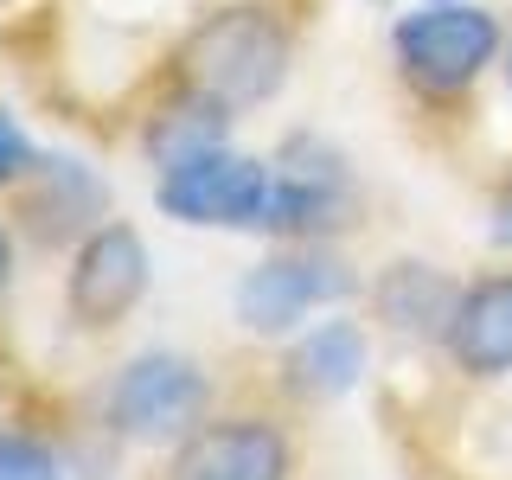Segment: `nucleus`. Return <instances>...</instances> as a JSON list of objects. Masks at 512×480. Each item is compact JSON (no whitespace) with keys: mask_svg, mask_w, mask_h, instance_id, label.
<instances>
[{"mask_svg":"<svg viewBox=\"0 0 512 480\" xmlns=\"http://www.w3.org/2000/svg\"><path fill=\"white\" fill-rule=\"evenodd\" d=\"M288 52H295L288 26L269 7H224L218 20H205L186 39L180 71H186V90L212 96L224 109H250L282 90Z\"/></svg>","mask_w":512,"mask_h":480,"instance_id":"1","label":"nucleus"},{"mask_svg":"<svg viewBox=\"0 0 512 480\" xmlns=\"http://www.w3.org/2000/svg\"><path fill=\"white\" fill-rule=\"evenodd\" d=\"M391 45H397L404 77H416V84L436 90V96H455L480 77V64H493L500 26H493V13L461 7V0H429L423 13H404V20H397Z\"/></svg>","mask_w":512,"mask_h":480,"instance_id":"2","label":"nucleus"},{"mask_svg":"<svg viewBox=\"0 0 512 480\" xmlns=\"http://www.w3.org/2000/svg\"><path fill=\"white\" fill-rule=\"evenodd\" d=\"M276 173L263 160H244L231 148H212L186 167L160 173V205L186 224H224V231H263Z\"/></svg>","mask_w":512,"mask_h":480,"instance_id":"3","label":"nucleus"},{"mask_svg":"<svg viewBox=\"0 0 512 480\" xmlns=\"http://www.w3.org/2000/svg\"><path fill=\"white\" fill-rule=\"evenodd\" d=\"M205 410V372L180 352H148L135 359L128 372L116 378L109 391V416L128 442H173V436H192Z\"/></svg>","mask_w":512,"mask_h":480,"instance_id":"4","label":"nucleus"},{"mask_svg":"<svg viewBox=\"0 0 512 480\" xmlns=\"http://www.w3.org/2000/svg\"><path fill=\"white\" fill-rule=\"evenodd\" d=\"M141 295H148V244L128 224L90 231V244L77 250V269H71V314L84 327H116Z\"/></svg>","mask_w":512,"mask_h":480,"instance_id":"5","label":"nucleus"},{"mask_svg":"<svg viewBox=\"0 0 512 480\" xmlns=\"http://www.w3.org/2000/svg\"><path fill=\"white\" fill-rule=\"evenodd\" d=\"M346 212H352V186H346L340 154H327L320 141H295V148H288V167L276 173V192H269L263 231L320 237V231H340Z\"/></svg>","mask_w":512,"mask_h":480,"instance_id":"6","label":"nucleus"},{"mask_svg":"<svg viewBox=\"0 0 512 480\" xmlns=\"http://www.w3.org/2000/svg\"><path fill=\"white\" fill-rule=\"evenodd\" d=\"M173 480H288V442L276 423H212L192 429L173 455Z\"/></svg>","mask_w":512,"mask_h":480,"instance_id":"7","label":"nucleus"},{"mask_svg":"<svg viewBox=\"0 0 512 480\" xmlns=\"http://www.w3.org/2000/svg\"><path fill=\"white\" fill-rule=\"evenodd\" d=\"M340 295H346V276L333 263H320V256H269L237 288V314H244L250 333H288L308 308H327Z\"/></svg>","mask_w":512,"mask_h":480,"instance_id":"8","label":"nucleus"},{"mask_svg":"<svg viewBox=\"0 0 512 480\" xmlns=\"http://www.w3.org/2000/svg\"><path fill=\"white\" fill-rule=\"evenodd\" d=\"M448 352L474 378L512 372V276H487L461 295L455 320H448Z\"/></svg>","mask_w":512,"mask_h":480,"instance_id":"9","label":"nucleus"},{"mask_svg":"<svg viewBox=\"0 0 512 480\" xmlns=\"http://www.w3.org/2000/svg\"><path fill=\"white\" fill-rule=\"evenodd\" d=\"M461 308V288L436 276L429 263H397L378 276V320H391L397 333H416V340H448V320Z\"/></svg>","mask_w":512,"mask_h":480,"instance_id":"10","label":"nucleus"},{"mask_svg":"<svg viewBox=\"0 0 512 480\" xmlns=\"http://www.w3.org/2000/svg\"><path fill=\"white\" fill-rule=\"evenodd\" d=\"M365 372V340L352 320H327L288 352V391L295 397H340Z\"/></svg>","mask_w":512,"mask_h":480,"instance_id":"11","label":"nucleus"},{"mask_svg":"<svg viewBox=\"0 0 512 480\" xmlns=\"http://www.w3.org/2000/svg\"><path fill=\"white\" fill-rule=\"evenodd\" d=\"M224 128H231V109L212 103V96H199V90H186L173 109H160V116H154V128H148V154L173 173V167H186V160L224 148Z\"/></svg>","mask_w":512,"mask_h":480,"instance_id":"12","label":"nucleus"},{"mask_svg":"<svg viewBox=\"0 0 512 480\" xmlns=\"http://www.w3.org/2000/svg\"><path fill=\"white\" fill-rule=\"evenodd\" d=\"M0 480H64L58 461L26 436H0Z\"/></svg>","mask_w":512,"mask_h":480,"instance_id":"13","label":"nucleus"},{"mask_svg":"<svg viewBox=\"0 0 512 480\" xmlns=\"http://www.w3.org/2000/svg\"><path fill=\"white\" fill-rule=\"evenodd\" d=\"M32 167V141H26V128L0 109V186L7 180H20V173Z\"/></svg>","mask_w":512,"mask_h":480,"instance_id":"14","label":"nucleus"},{"mask_svg":"<svg viewBox=\"0 0 512 480\" xmlns=\"http://www.w3.org/2000/svg\"><path fill=\"white\" fill-rule=\"evenodd\" d=\"M493 244H512V199L500 205V218H493Z\"/></svg>","mask_w":512,"mask_h":480,"instance_id":"15","label":"nucleus"},{"mask_svg":"<svg viewBox=\"0 0 512 480\" xmlns=\"http://www.w3.org/2000/svg\"><path fill=\"white\" fill-rule=\"evenodd\" d=\"M7 276H13V237L0 231V288H7Z\"/></svg>","mask_w":512,"mask_h":480,"instance_id":"16","label":"nucleus"}]
</instances>
